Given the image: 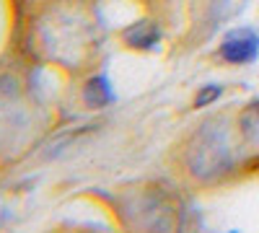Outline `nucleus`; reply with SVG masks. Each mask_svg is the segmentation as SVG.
Wrapping results in <instances>:
<instances>
[{
  "label": "nucleus",
  "mask_w": 259,
  "mask_h": 233,
  "mask_svg": "<svg viewBox=\"0 0 259 233\" xmlns=\"http://www.w3.org/2000/svg\"><path fill=\"white\" fill-rule=\"evenodd\" d=\"M187 166L197 179H215L231 166V143L223 124H205L187 148Z\"/></svg>",
  "instance_id": "f257e3e1"
},
{
  "label": "nucleus",
  "mask_w": 259,
  "mask_h": 233,
  "mask_svg": "<svg viewBox=\"0 0 259 233\" xmlns=\"http://www.w3.org/2000/svg\"><path fill=\"white\" fill-rule=\"evenodd\" d=\"M218 52L228 65H249L259 57V34L254 29H233L223 36Z\"/></svg>",
  "instance_id": "f03ea898"
},
{
  "label": "nucleus",
  "mask_w": 259,
  "mask_h": 233,
  "mask_svg": "<svg viewBox=\"0 0 259 233\" xmlns=\"http://www.w3.org/2000/svg\"><path fill=\"white\" fill-rule=\"evenodd\" d=\"M122 39L133 50H153L161 39V31H158V24H153V21H138V24L127 26L122 31Z\"/></svg>",
  "instance_id": "7ed1b4c3"
},
{
  "label": "nucleus",
  "mask_w": 259,
  "mask_h": 233,
  "mask_svg": "<svg viewBox=\"0 0 259 233\" xmlns=\"http://www.w3.org/2000/svg\"><path fill=\"white\" fill-rule=\"evenodd\" d=\"M112 99H114V91H112V86H109V80H106V75L91 78L89 83H85L83 101L89 104V107H106Z\"/></svg>",
  "instance_id": "20e7f679"
},
{
  "label": "nucleus",
  "mask_w": 259,
  "mask_h": 233,
  "mask_svg": "<svg viewBox=\"0 0 259 233\" xmlns=\"http://www.w3.org/2000/svg\"><path fill=\"white\" fill-rule=\"evenodd\" d=\"M223 96V86H218V83H207V86L200 88L197 99H194V107H207V104L218 101Z\"/></svg>",
  "instance_id": "39448f33"
},
{
  "label": "nucleus",
  "mask_w": 259,
  "mask_h": 233,
  "mask_svg": "<svg viewBox=\"0 0 259 233\" xmlns=\"http://www.w3.org/2000/svg\"><path fill=\"white\" fill-rule=\"evenodd\" d=\"M241 127L246 135H254V130L259 127V101L249 104V109L241 114Z\"/></svg>",
  "instance_id": "423d86ee"
},
{
  "label": "nucleus",
  "mask_w": 259,
  "mask_h": 233,
  "mask_svg": "<svg viewBox=\"0 0 259 233\" xmlns=\"http://www.w3.org/2000/svg\"><path fill=\"white\" fill-rule=\"evenodd\" d=\"M215 6L221 8V16H228L231 11L241 8V6H244V0H215Z\"/></svg>",
  "instance_id": "0eeeda50"
}]
</instances>
